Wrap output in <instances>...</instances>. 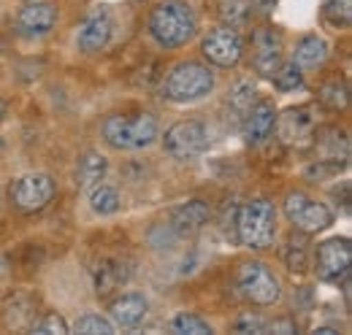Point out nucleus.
I'll return each instance as SVG.
<instances>
[{
    "label": "nucleus",
    "mask_w": 352,
    "mask_h": 335,
    "mask_svg": "<svg viewBox=\"0 0 352 335\" xmlns=\"http://www.w3.org/2000/svg\"><path fill=\"white\" fill-rule=\"evenodd\" d=\"M322 19L331 27H342L347 30L352 25V0H328L322 5Z\"/></svg>",
    "instance_id": "nucleus-23"
},
{
    "label": "nucleus",
    "mask_w": 352,
    "mask_h": 335,
    "mask_svg": "<svg viewBox=\"0 0 352 335\" xmlns=\"http://www.w3.org/2000/svg\"><path fill=\"white\" fill-rule=\"evenodd\" d=\"M209 213L212 211L204 200H187L171 213V230L179 233V235H190V233L201 230L209 222Z\"/></svg>",
    "instance_id": "nucleus-18"
},
{
    "label": "nucleus",
    "mask_w": 352,
    "mask_h": 335,
    "mask_svg": "<svg viewBox=\"0 0 352 335\" xmlns=\"http://www.w3.org/2000/svg\"><path fill=\"white\" fill-rule=\"evenodd\" d=\"M8 198L14 203V209L22 211V213H36V211L46 209L54 198V181L46 176V173H28V176H19L11 189H8Z\"/></svg>",
    "instance_id": "nucleus-8"
},
{
    "label": "nucleus",
    "mask_w": 352,
    "mask_h": 335,
    "mask_svg": "<svg viewBox=\"0 0 352 335\" xmlns=\"http://www.w3.org/2000/svg\"><path fill=\"white\" fill-rule=\"evenodd\" d=\"M265 330H276V333H296V322H293V319H274V322H265L263 333Z\"/></svg>",
    "instance_id": "nucleus-32"
},
{
    "label": "nucleus",
    "mask_w": 352,
    "mask_h": 335,
    "mask_svg": "<svg viewBox=\"0 0 352 335\" xmlns=\"http://www.w3.org/2000/svg\"><path fill=\"white\" fill-rule=\"evenodd\" d=\"M160 125L152 114H111L103 122V138L122 152H138L155 143Z\"/></svg>",
    "instance_id": "nucleus-3"
},
{
    "label": "nucleus",
    "mask_w": 352,
    "mask_h": 335,
    "mask_svg": "<svg viewBox=\"0 0 352 335\" xmlns=\"http://www.w3.org/2000/svg\"><path fill=\"white\" fill-rule=\"evenodd\" d=\"M236 287L252 305H274L282 297V284L265 262H241L236 270Z\"/></svg>",
    "instance_id": "nucleus-5"
},
{
    "label": "nucleus",
    "mask_w": 352,
    "mask_h": 335,
    "mask_svg": "<svg viewBox=\"0 0 352 335\" xmlns=\"http://www.w3.org/2000/svg\"><path fill=\"white\" fill-rule=\"evenodd\" d=\"M92 279H95V292L109 294L131 279V268L122 259H117V257H103L92 268Z\"/></svg>",
    "instance_id": "nucleus-17"
},
{
    "label": "nucleus",
    "mask_w": 352,
    "mask_h": 335,
    "mask_svg": "<svg viewBox=\"0 0 352 335\" xmlns=\"http://www.w3.org/2000/svg\"><path fill=\"white\" fill-rule=\"evenodd\" d=\"M3 117H6V106L0 103V119H3Z\"/></svg>",
    "instance_id": "nucleus-33"
},
{
    "label": "nucleus",
    "mask_w": 352,
    "mask_h": 335,
    "mask_svg": "<svg viewBox=\"0 0 352 335\" xmlns=\"http://www.w3.org/2000/svg\"><path fill=\"white\" fill-rule=\"evenodd\" d=\"M263 325H265V319L255 316L252 311H250V314H241V316L236 319V330H239V333H263Z\"/></svg>",
    "instance_id": "nucleus-31"
},
{
    "label": "nucleus",
    "mask_w": 352,
    "mask_h": 335,
    "mask_svg": "<svg viewBox=\"0 0 352 335\" xmlns=\"http://www.w3.org/2000/svg\"><path fill=\"white\" fill-rule=\"evenodd\" d=\"M33 333L38 335H65L68 333V322L60 314H46L44 319L33 322Z\"/></svg>",
    "instance_id": "nucleus-29"
},
{
    "label": "nucleus",
    "mask_w": 352,
    "mask_h": 335,
    "mask_svg": "<svg viewBox=\"0 0 352 335\" xmlns=\"http://www.w3.org/2000/svg\"><path fill=\"white\" fill-rule=\"evenodd\" d=\"M325 60H328V43L325 38H320V36H314V33H309L304 36L298 46H296V54H293V62L304 71H314V68H322L325 65Z\"/></svg>",
    "instance_id": "nucleus-19"
},
{
    "label": "nucleus",
    "mask_w": 352,
    "mask_h": 335,
    "mask_svg": "<svg viewBox=\"0 0 352 335\" xmlns=\"http://www.w3.org/2000/svg\"><path fill=\"white\" fill-rule=\"evenodd\" d=\"M236 235L252 251L268 249L276 238V209L265 198H252L236 211Z\"/></svg>",
    "instance_id": "nucleus-2"
},
{
    "label": "nucleus",
    "mask_w": 352,
    "mask_h": 335,
    "mask_svg": "<svg viewBox=\"0 0 352 335\" xmlns=\"http://www.w3.org/2000/svg\"><path fill=\"white\" fill-rule=\"evenodd\" d=\"M106 157L100 154V152H87V154H82V160H79V168H76V181H79V187H95L98 181H103V176H106Z\"/></svg>",
    "instance_id": "nucleus-21"
},
{
    "label": "nucleus",
    "mask_w": 352,
    "mask_h": 335,
    "mask_svg": "<svg viewBox=\"0 0 352 335\" xmlns=\"http://www.w3.org/2000/svg\"><path fill=\"white\" fill-rule=\"evenodd\" d=\"M163 146L179 163L195 160V157L209 152V130L198 119H182V122H176L166 130Z\"/></svg>",
    "instance_id": "nucleus-6"
},
{
    "label": "nucleus",
    "mask_w": 352,
    "mask_h": 335,
    "mask_svg": "<svg viewBox=\"0 0 352 335\" xmlns=\"http://www.w3.org/2000/svg\"><path fill=\"white\" fill-rule=\"evenodd\" d=\"M54 25H57V8L41 0H30L16 16V27L28 36H44Z\"/></svg>",
    "instance_id": "nucleus-15"
},
{
    "label": "nucleus",
    "mask_w": 352,
    "mask_h": 335,
    "mask_svg": "<svg viewBox=\"0 0 352 335\" xmlns=\"http://www.w3.org/2000/svg\"><path fill=\"white\" fill-rule=\"evenodd\" d=\"M146 314H149V303H146L144 294L138 292L122 294V297H117L111 303V319H114L117 327H125V330H133V327L144 325Z\"/></svg>",
    "instance_id": "nucleus-16"
},
{
    "label": "nucleus",
    "mask_w": 352,
    "mask_h": 335,
    "mask_svg": "<svg viewBox=\"0 0 352 335\" xmlns=\"http://www.w3.org/2000/svg\"><path fill=\"white\" fill-rule=\"evenodd\" d=\"M252 62H255V71L261 76H271L279 62H282V51H285V43H282V36L271 27H261L252 38Z\"/></svg>",
    "instance_id": "nucleus-14"
},
{
    "label": "nucleus",
    "mask_w": 352,
    "mask_h": 335,
    "mask_svg": "<svg viewBox=\"0 0 352 335\" xmlns=\"http://www.w3.org/2000/svg\"><path fill=\"white\" fill-rule=\"evenodd\" d=\"M352 268V246L350 238H328L317 246L314 254V270L322 281L339 284L350 276Z\"/></svg>",
    "instance_id": "nucleus-9"
},
{
    "label": "nucleus",
    "mask_w": 352,
    "mask_h": 335,
    "mask_svg": "<svg viewBox=\"0 0 352 335\" xmlns=\"http://www.w3.org/2000/svg\"><path fill=\"white\" fill-rule=\"evenodd\" d=\"M74 330L85 335H111V333H117V325H114L111 319L100 316V314H85V316L76 319Z\"/></svg>",
    "instance_id": "nucleus-26"
},
{
    "label": "nucleus",
    "mask_w": 352,
    "mask_h": 335,
    "mask_svg": "<svg viewBox=\"0 0 352 335\" xmlns=\"http://www.w3.org/2000/svg\"><path fill=\"white\" fill-rule=\"evenodd\" d=\"M111 30H114V19H111V14H109V8H92L87 16L82 19V25H79V30H76V46H79V51H85V54H95V51H100L109 38H111Z\"/></svg>",
    "instance_id": "nucleus-11"
},
{
    "label": "nucleus",
    "mask_w": 352,
    "mask_h": 335,
    "mask_svg": "<svg viewBox=\"0 0 352 335\" xmlns=\"http://www.w3.org/2000/svg\"><path fill=\"white\" fill-rule=\"evenodd\" d=\"M271 79H274V86H276L279 92H290V89H298V86L304 84V73H301V68L290 60V62H279V68L271 73Z\"/></svg>",
    "instance_id": "nucleus-24"
},
{
    "label": "nucleus",
    "mask_w": 352,
    "mask_h": 335,
    "mask_svg": "<svg viewBox=\"0 0 352 335\" xmlns=\"http://www.w3.org/2000/svg\"><path fill=\"white\" fill-rule=\"evenodd\" d=\"M255 100V84L250 82V79H244V82H239L233 89H230V103L236 106V108H241V111H247L250 108V103Z\"/></svg>",
    "instance_id": "nucleus-30"
},
{
    "label": "nucleus",
    "mask_w": 352,
    "mask_h": 335,
    "mask_svg": "<svg viewBox=\"0 0 352 335\" xmlns=\"http://www.w3.org/2000/svg\"><path fill=\"white\" fill-rule=\"evenodd\" d=\"M311 106H298V108H287L282 117H276V130H279V138L285 143H293V146H307L314 141V127L317 119L311 117Z\"/></svg>",
    "instance_id": "nucleus-12"
},
{
    "label": "nucleus",
    "mask_w": 352,
    "mask_h": 335,
    "mask_svg": "<svg viewBox=\"0 0 352 335\" xmlns=\"http://www.w3.org/2000/svg\"><path fill=\"white\" fill-rule=\"evenodd\" d=\"M198 30L195 14L182 0H166L149 14V36L163 49H179L190 41Z\"/></svg>",
    "instance_id": "nucleus-1"
},
{
    "label": "nucleus",
    "mask_w": 352,
    "mask_h": 335,
    "mask_svg": "<svg viewBox=\"0 0 352 335\" xmlns=\"http://www.w3.org/2000/svg\"><path fill=\"white\" fill-rule=\"evenodd\" d=\"M285 265H287V270H293V273H307V268H309L307 244H301V241H290L287 249H285Z\"/></svg>",
    "instance_id": "nucleus-28"
},
{
    "label": "nucleus",
    "mask_w": 352,
    "mask_h": 335,
    "mask_svg": "<svg viewBox=\"0 0 352 335\" xmlns=\"http://www.w3.org/2000/svg\"><path fill=\"white\" fill-rule=\"evenodd\" d=\"M285 216L290 219V224L307 235L322 233L333 224V211L325 203L309 198L307 192H290L285 198Z\"/></svg>",
    "instance_id": "nucleus-7"
},
{
    "label": "nucleus",
    "mask_w": 352,
    "mask_h": 335,
    "mask_svg": "<svg viewBox=\"0 0 352 335\" xmlns=\"http://www.w3.org/2000/svg\"><path fill=\"white\" fill-rule=\"evenodd\" d=\"M317 97H320V103H322L325 108H331V111H344L347 103H350V89H347L344 82L333 79V82L320 86V95H317Z\"/></svg>",
    "instance_id": "nucleus-22"
},
{
    "label": "nucleus",
    "mask_w": 352,
    "mask_h": 335,
    "mask_svg": "<svg viewBox=\"0 0 352 335\" xmlns=\"http://www.w3.org/2000/svg\"><path fill=\"white\" fill-rule=\"evenodd\" d=\"M250 0H220V19L228 27H239L250 19Z\"/></svg>",
    "instance_id": "nucleus-25"
},
{
    "label": "nucleus",
    "mask_w": 352,
    "mask_h": 335,
    "mask_svg": "<svg viewBox=\"0 0 352 335\" xmlns=\"http://www.w3.org/2000/svg\"><path fill=\"white\" fill-rule=\"evenodd\" d=\"M89 209L95 211V213H100V216L117 213V211L122 209V198H120L117 187L103 184V181H98L95 187H89Z\"/></svg>",
    "instance_id": "nucleus-20"
},
{
    "label": "nucleus",
    "mask_w": 352,
    "mask_h": 335,
    "mask_svg": "<svg viewBox=\"0 0 352 335\" xmlns=\"http://www.w3.org/2000/svg\"><path fill=\"white\" fill-rule=\"evenodd\" d=\"M201 51L204 57L217 65V68H233L239 65L241 54H244V41L239 36L236 27H228V25H220L214 30H209L201 41Z\"/></svg>",
    "instance_id": "nucleus-10"
},
{
    "label": "nucleus",
    "mask_w": 352,
    "mask_h": 335,
    "mask_svg": "<svg viewBox=\"0 0 352 335\" xmlns=\"http://www.w3.org/2000/svg\"><path fill=\"white\" fill-rule=\"evenodd\" d=\"M276 125V108L271 100H255L250 103V108L244 111V125H241V135L250 146L263 143L265 138L274 132Z\"/></svg>",
    "instance_id": "nucleus-13"
},
{
    "label": "nucleus",
    "mask_w": 352,
    "mask_h": 335,
    "mask_svg": "<svg viewBox=\"0 0 352 335\" xmlns=\"http://www.w3.org/2000/svg\"><path fill=\"white\" fill-rule=\"evenodd\" d=\"M214 89V73L201 62H179L163 82V95L174 103H195Z\"/></svg>",
    "instance_id": "nucleus-4"
},
{
    "label": "nucleus",
    "mask_w": 352,
    "mask_h": 335,
    "mask_svg": "<svg viewBox=\"0 0 352 335\" xmlns=\"http://www.w3.org/2000/svg\"><path fill=\"white\" fill-rule=\"evenodd\" d=\"M171 330L174 333H190V335H209L212 333V325L206 319H201L198 314H176L171 319Z\"/></svg>",
    "instance_id": "nucleus-27"
}]
</instances>
